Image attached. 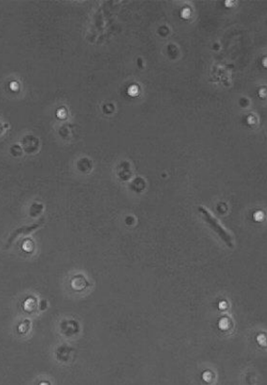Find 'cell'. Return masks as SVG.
Returning <instances> with one entry per match:
<instances>
[{
	"label": "cell",
	"instance_id": "obj_1",
	"mask_svg": "<svg viewBox=\"0 0 267 385\" xmlns=\"http://www.w3.org/2000/svg\"><path fill=\"white\" fill-rule=\"evenodd\" d=\"M198 210H199V212H201L202 216L204 217L205 220L207 221V223L208 225L210 226V228H211L214 231L217 232V233L218 234V236L221 238V239L224 240V242H225V243L227 244V247L232 248V247H233V241H232V238H231V236L229 235L228 232H227L225 229H224V228L219 225V223L217 222V218H214V217L211 215V214H210V213H209L206 209L203 208V207H199V208H198Z\"/></svg>",
	"mask_w": 267,
	"mask_h": 385
},
{
	"label": "cell",
	"instance_id": "obj_2",
	"mask_svg": "<svg viewBox=\"0 0 267 385\" xmlns=\"http://www.w3.org/2000/svg\"><path fill=\"white\" fill-rule=\"evenodd\" d=\"M36 306V301L33 298H29L26 301L25 303V308L27 310V311H32Z\"/></svg>",
	"mask_w": 267,
	"mask_h": 385
},
{
	"label": "cell",
	"instance_id": "obj_3",
	"mask_svg": "<svg viewBox=\"0 0 267 385\" xmlns=\"http://www.w3.org/2000/svg\"><path fill=\"white\" fill-rule=\"evenodd\" d=\"M23 248L26 251V252H31L32 250H33V248H34V244H33V242L32 241H26L25 242V244H24V246H23Z\"/></svg>",
	"mask_w": 267,
	"mask_h": 385
}]
</instances>
